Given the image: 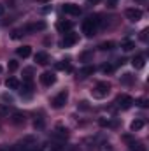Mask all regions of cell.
<instances>
[{"mask_svg":"<svg viewBox=\"0 0 149 151\" xmlns=\"http://www.w3.org/2000/svg\"><path fill=\"white\" fill-rule=\"evenodd\" d=\"M98 25H100V19H98V16H90L88 19H84V21H82V34H84L86 37H91V35H95V34H97V28H98Z\"/></svg>","mask_w":149,"mask_h":151,"instance_id":"6da1fadb","label":"cell"},{"mask_svg":"<svg viewBox=\"0 0 149 151\" xmlns=\"http://www.w3.org/2000/svg\"><path fill=\"white\" fill-rule=\"evenodd\" d=\"M109 91H111V84H109V83H98V84L91 90V95H93L95 99H104V97H107Z\"/></svg>","mask_w":149,"mask_h":151,"instance_id":"7a4b0ae2","label":"cell"},{"mask_svg":"<svg viewBox=\"0 0 149 151\" xmlns=\"http://www.w3.org/2000/svg\"><path fill=\"white\" fill-rule=\"evenodd\" d=\"M67 99H69V93H67V91H60V93L53 99V107H54V109H62V107L67 104Z\"/></svg>","mask_w":149,"mask_h":151,"instance_id":"3957f363","label":"cell"},{"mask_svg":"<svg viewBox=\"0 0 149 151\" xmlns=\"http://www.w3.org/2000/svg\"><path fill=\"white\" fill-rule=\"evenodd\" d=\"M116 104H117V107H121V109H130L132 104H133V99L128 97V95H119L117 100H116Z\"/></svg>","mask_w":149,"mask_h":151,"instance_id":"277c9868","label":"cell"},{"mask_svg":"<svg viewBox=\"0 0 149 151\" xmlns=\"http://www.w3.org/2000/svg\"><path fill=\"white\" fill-rule=\"evenodd\" d=\"M126 18L132 21V23H137V21H140L142 19V11L140 9H126Z\"/></svg>","mask_w":149,"mask_h":151,"instance_id":"5b68a950","label":"cell"},{"mask_svg":"<svg viewBox=\"0 0 149 151\" xmlns=\"http://www.w3.org/2000/svg\"><path fill=\"white\" fill-rule=\"evenodd\" d=\"M44 28H46V23H44V21H37V23L27 25V27L23 28V32H27V34H35V32H40V30H44Z\"/></svg>","mask_w":149,"mask_h":151,"instance_id":"8992f818","label":"cell"},{"mask_svg":"<svg viewBox=\"0 0 149 151\" xmlns=\"http://www.w3.org/2000/svg\"><path fill=\"white\" fill-rule=\"evenodd\" d=\"M77 39H79V35H77V34H74V32H69V34L63 37V40H62V46H63V47H70V46H74L75 42H77Z\"/></svg>","mask_w":149,"mask_h":151,"instance_id":"52a82bcc","label":"cell"},{"mask_svg":"<svg viewBox=\"0 0 149 151\" xmlns=\"http://www.w3.org/2000/svg\"><path fill=\"white\" fill-rule=\"evenodd\" d=\"M63 12L70 14V16H79L81 14V7L75 4H63Z\"/></svg>","mask_w":149,"mask_h":151,"instance_id":"ba28073f","label":"cell"},{"mask_svg":"<svg viewBox=\"0 0 149 151\" xmlns=\"http://www.w3.org/2000/svg\"><path fill=\"white\" fill-rule=\"evenodd\" d=\"M40 83H42L44 86H51V84L56 83V77H54L53 72H42V74H40Z\"/></svg>","mask_w":149,"mask_h":151,"instance_id":"9c48e42d","label":"cell"},{"mask_svg":"<svg viewBox=\"0 0 149 151\" xmlns=\"http://www.w3.org/2000/svg\"><path fill=\"white\" fill-rule=\"evenodd\" d=\"M18 56H21V58H28L30 55H32V47L30 46H21V47H18Z\"/></svg>","mask_w":149,"mask_h":151,"instance_id":"30bf717a","label":"cell"},{"mask_svg":"<svg viewBox=\"0 0 149 151\" xmlns=\"http://www.w3.org/2000/svg\"><path fill=\"white\" fill-rule=\"evenodd\" d=\"M132 65H133L135 69H144V65H146V58H144L142 55H139V56H135V58L132 60Z\"/></svg>","mask_w":149,"mask_h":151,"instance_id":"8fae6325","label":"cell"},{"mask_svg":"<svg viewBox=\"0 0 149 151\" xmlns=\"http://www.w3.org/2000/svg\"><path fill=\"white\" fill-rule=\"evenodd\" d=\"M32 81H25L23 84V90H21V97H30L32 95Z\"/></svg>","mask_w":149,"mask_h":151,"instance_id":"7c38bea8","label":"cell"},{"mask_svg":"<svg viewBox=\"0 0 149 151\" xmlns=\"http://www.w3.org/2000/svg\"><path fill=\"white\" fill-rule=\"evenodd\" d=\"M11 121H12L14 125H23V123H25V114H21V113H12Z\"/></svg>","mask_w":149,"mask_h":151,"instance_id":"4fadbf2b","label":"cell"},{"mask_svg":"<svg viewBox=\"0 0 149 151\" xmlns=\"http://www.w3.org/2000/svg\"><path fill=\"white\" fill-rule=\"evenodd\" d=\"M56 28H58L60 32H69V30L72 28V23H70V21H58V23H56Z\"/></svg>","mask_w":149,"mask_h":151,"instance_id":"5bb4252c","label":"cell"},{"mask_svg":"<svg viewBox=\"0 0 149 151\" xmlns=\"http://www.w3.org/2000/svg\"><path fill=\"white\" fill-rule=\"evenodd\" d=\"M5 86H7L9 90H18V88H19V81H18L16 77H9V79L5 81Z\"/></svg>","mask_w":149,"mask_h":151,"instance_id":"9a60e30c","label":"cell"},{"mask_svg":"<svg viewBox=\"0 0 149 151\" xmlns=\"http://www.w3.org/2000/svg\"><path fill=\"white\" fill-rule=\"evenodd\" d=\"M93 72H95V67H84V69H81V70H79V77H82V79H84V77L91 76Z\"/></svg>","mask_w":149,"mask_h":151,"instance_id":"2e32d148","label":"cell"},{"mask_svg":"<svg viewBox=\"0 0 149 151\" xmlns=\"http://www.w3.org/2000/svg\"><path fill=\"white\" fill-rule=\"evenodd\" d=\"M35 62H37L39 65H46L47 63V55L46 53H37L35 55Z\"/></svg>","mask_w":149,"mask_h":151,"instance_id":"e0dca14e","label":"cell"},{"mask_svg":"<svg viewBox=\"0 0 149 151\" xmlns=\"http://www.w3.org/2000/svg\"><path fill=\"white\" fill-rule=\"evenodd\" d=\"M142 127H144V121H142V119H135V121H132V125H130V128H132L133 132L140 130Z\"/></svg>","mask_w":149,"mask_h":151,"instance_id":"ac0fdd59","label":"cell"},{"mask_svg":"<svg viewBox=\"0 0 149 151\" xmlns=\"http://www.w3.org/2000/svg\"><path fill=\"white\" fill-rule=\"evenodd\" d=\"M56 69H60V70H67V72L72 70V67H70L69 62H60V63H56Z\"/></svg>","mask_w":149,"mask_h":151,"instance_id":"d6986e66","label":"cell"},{"mask_svg":"<svg viewBox=\"0 0 149 151\" xmlns=\"http://www.w3.org/2000/svg\"><path fill=\"white\" fill-rule=\"evenodd\" d=\"M121 47H123L125 51H132V49L135 47V44H133L132 40H128V39H126V40H123V44H121Z\"/></svg>","mask_w":149,"mask_h":151,"instance_id":"ffe728a7","label":"cell"},{"mask_svg":"<svg viewBox=\"0 0 149 151\" xmlns=\"http://www.w3.org/2000/svg\"><path fill=\"white\" fill-rule=\"evenodd\" d=\"M132 81H133L132 74H123V77H121V83H123V84H130Z\"/></svg>","mask_w":149,"mask_h":151,"instance_id":"44dd1931","label":"cell"},{"mask_svg":"<svg viewBox=\"0 0 149 151\" xmlns=\"http://www.w3.org/2000/svg\"><path fill=\"white\" fill-rule=\"evenodd\" d=\"M112 70H114V67H112L111 63H105V65H102V72H104V74H111Z\"/></svg>","mask_w":149,"mask_h":151,"instance_id":"7402d4cb","label":"cell"},{"mask_svg":"<svg viewBox=\"0 0 149 151\" xmlns=\"http://www.w3.org/2000/svg\"><path fill=\"white\" fill-rule=\"evenodd\" d=\"M112 47H114V42H104V44H100L102 51H107V49H112Z\"/></svg>","mask_w":149,"mask_h":151,"instance_id":"603a6c76","label":"cell"},{"mask_svg":"<svg viewBox=\"0 0 149 151\" xmlns=\"http://www.w3.org/2000/svg\"><path fill=\"white\" fill-rule=\"evenodd\" d=\"M9 70H11V72L18 70V62H16V60H9Z\"/></svg>","mask_w":149,"mask_h":151,"instance_id":"cb8c5ba5","label":"cell"},{"mask_svg":"<svg viewBox=\"0 0 149 151\" xmlns=\"http://www.w3.org/2000/svg\"><path fill=\"white\" fill-rule=\"evenodd\" d=\"M130 150L132 151H144V148H142L139 142H132V144H130Z\"/></svg>","mask_w":149,"mask_h":151,"instance_id":"d4e9b609","label":"cell"},{"mask_svg":"<svg viewBox=\"0 0 149 151\" xmlns=\"http://www.w3.org/2000/svg\"><path fill=\"white\" fill-rule=\"evenodd\" d=\"M9 114V107L5 104H0V116H7Z\"/></svg>","mask_w":149,"mask_h":151,"instance_id":"484cf974","label":"cell"},{"mask_svg":"<svg viewBox=\"0 0 149 151\" xmlns=\"http://www.w3.org/2000/svg\"><path fill=\"white\" fill-rule=\"evenodd\" d=\"M77 107H79L81 111H88V109H90V106H88V102H86V100H82V102H79V106H77Z\"/></svg>","mask_w":149,"mask_h":151,"instance_id":"4316f807","label":"cell"},{"mask_svg":"<svg viewBox=\"0 0 149 151\" xmlns=\"http://www.w3.org/2000/svg\"><path fill=\"white\" fill-rule=\"evenodd\" d=\"M56 132H58V135H60V137H67V128L58 127V128H56Z\"/></svg>","mask_w":149,"mask_h":151,"instance_id":"83f0119b","label":"cell"},{"mask_svg":"<svg viewBox=\"0 0 149 151\" xmlns=\"http://www.w3.org/2000/svg\"><path fill=\"white\" fill-rule=\"evenodd\" d=\"M21 34H23V30H16V32H12V39H19L21 37Z\"/></svg>","mask_w":149,"mask_h":151,"instance_id":"f1b7e54d","label":"cell"},{"mask_svg":"<svg viewBox=\"0 0 149 151\" xmlns=\"http://www.w3.org/2000/svg\"><path fill=\"white\" fill-rule=\"evenodd\" d=\"M42 125H44L42 119H35V121H34V127H35V128H42Z\"/></svg>","mask_w":149,"mask_h":151,"instance_id":"f546056e","label":"cell"},{"mask_svg":"<svg viewBox=\"0 0 149 151\" xmlns=\"http://www.w3.org/2000/svg\"><path fill=\"white\" fill-rule=\"evenodd\" d=\"M40 12H42V14H47V12H51V5H46V7H42V9H40Z\"/></svg>","mask_w":149,"mask_h":151,"instance_id":"4dcf8cb0","label":"cell"},{"mask_svg":"<svg viewBox=\"0 0 149 151\" xmlns=\"http://www.w3.org/2000/svg\"><path fill=\"white\" fill-rule=\"evenodd\" d=\"M137 104H139L140 107H146V106H148V100H146V99H140V100H137Z\"/></svg>","mask_w":149,"mask_h":151,"instance_id":"1f68e13d","label":"cell"},{"mask_svg":"<svg viewBox=\"0 0 149 151\" xmlns=\"http://www.w3.org/2000/svg\"><path fill=\"white\" fill-rule=\"evenodd\" d=\"M100 125H102V127H109L111 121H109V119H100Z\"/></svg>","mask_w":149,"mask_h":151,"instance_id":"d6a6232c","label":"cell"},{"mask_svg":"<svg viewBox=\"0 0 149 151\" xmlns=\"http://www.w3.org/2000/svg\"><path fill=\"white\" fill-rule=\"evenodd\" d=\"M140 39H142V40L148 39V30H142V32H140Z\"/></svg>","mask_w":149,"mask_h":151,"instance_id":"836d02e7","label":"cell"},{"mask_svg":"<svg viewBox=\"0 0 149 151\" xmlns=\"http://www.w3.org/2000/svg\"><path fill=\"white\" fill-rule=\"evenodd\" d=\"M116 2H117V0H109L107 4H109V7H116Z\"/></svg>","mask_w":149,"mask_h":151,"instance_id":"e575fe53","label":"cell"},{"mask_svg":"<svg viewBox=\"0 0 149 151\" xmlns=\"http://www.w3.org/2000/svg\"><path fill=\"white\" fill-rule=\"evenodd\" d=\"M90 56H91V55H90V53H82V56H81V58H82V60H88V58H90Z\"/></svg>","mask_w":149,"mask_h":151,"instance_id":"d590c367","label":"cell"},{"mask_svg":"<svg viewBox=\"0 0 149 151\" xmlns=\"http://www.w3.org/2000/svg\"><path fill=\"white\" fill-rule=\"evenodd\" d=\"M2 99H4V100H9V102H12V97H11V95H4Z\"/></svg>","mask_w":149,"mask_h":151,"instance_id":"8d00e7d4","label":"cell"},{"mask_svg":"<svg viewBox=\"0 0 149 151\" xmlns=\"http://www.w3.org/2000/svg\"><path fill=\"white\" fill-rule=\"evenodd\" d=\"M4 12H5V7H4V5H2V4H0V18H2V16H4Z\"/></svg>","mask_w":149,"mask_h":151,"instance_id":"74e56055","label":"cell"},{"mask_svg":"<svg viewBox=\"0 0 149 151\" xmlns=\"http://www.w3.org/2000/svg\"><path fill=\"white\" fill-rule=\"evenodd\" d=\"M37 2H40V4H47V2H51V0H37Z\"/></svg>","mask_w":149,"mask_h":151,"instance_id":"f35d334b","label":"cell"},{"mask_svg":"<svg viewBox=\"0 0 149 151\" xmlns=\"http://www.w3.org/2000/svg\"><path fill=\"white\" fill-rule=\"evenodd\" d=\"M90 2H91V4H98L100 0H90Z\"/></svg>","mask_w":149,"mask_h":151,"instance_id":"ab89813d","label":"cell"},{"mask_svg":"<svg viewBox=\"0 0 149 151\" xmlns=\"http://www.w3.org/2000/svg\"><path fill=\"white\" fill-rule=\"evenodd\" d=\"M139 2H142V0H139Z\"/></svg>","mask_w":149,"mask_h":151,"instance_id":"60d3db41","label":"cell"},{"mask_svg":"<svg viewBox=\"0 0 149 151\" xmlns=\"http://www.w3.org/2000/svg\"><path fill=\"white\" fill-rule=\"evenodd\" d=\"M37 151H39V150H37Z\"/></svg>","mask_w":149,"mask_h":151,"instance_id":"b9f144b4","label":"cell"}]
</instances>
